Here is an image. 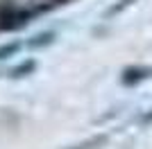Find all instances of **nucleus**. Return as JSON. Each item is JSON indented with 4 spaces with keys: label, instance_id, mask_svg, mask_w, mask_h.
<instances>
[{
    "label": "nucleus",
    "instance_id": "f257e3e1",
    "mask_svg": "<svg viewBox=\"0 0 152 149\" xmlns=\"http://www.w3.org/2000/svg\"><path fill=\"white\" fill-rule=\"evenodd\" d=\"M152 70L150 68H129V70H125V74H123V84H127V86H132V84H136V81H141V79H145L148 74H150Z\"/></svg>",
    "mask_w": 152,
    "mask_h": 149
},
{
    "label": "nucleus",
    "instance_id": "f03ea898",
    "mask_svg": "<svg viewBox=\"0 0 152 149\" xmlns=\"http://www.w3.org/2000/svg\"><path fill=\"white\" fill-rule=\"evenodd\" d=\"M107 142V136H98V138H91V140H86V142L82 145H75L73 149H95V147H100V145Z\"/></svg>",
    "mask_w": 152,
    "mask_h": 149
},
{
    "label": "nucleus",
    "instance_id": "7ed1b4c3",
    "mask_svg": "<svg viewBox=\"0 0 152 149\" xmlns=\"http://www.w3.org/2000/svg\"><path fill=\"white\" fill-rule=\"evenodd\" d=\"M52 38H55V34L52 32H45V34H39L37 36V41H30V48H39V45H50L52 43Z\"/></svg>",
    "mask_w": 152,
    "mask_h": 149
},
{
    "label": "nucleus",
    "instance_id": "20e7f679",
    "mask_svg": "<svg viewBox=\"0 0 152 149\" xmlns=\"http://www.w3.org/2000/svg\"><path fill=\"white\" fill-rule=\"evenodd\" d=\"M34 70V61H27V63H20L18 68L12 70V77H23V74H30Z\"/></svg>",
    "mask_w": 152,
    "mask_h": 149
},
{
    "label": "nucleus",
    "instance_id": "39448f33",
    "mask_svg": "<svg viewBox=\"0 0 152 149\" xmlns=\"http://www.w3.org/2000/svg\"><path fill=\"white\" fill-rule=\"evenodd\" d=\"M20 45L18 43H9V45H0V59H5V56H12L14 52H18Z\"/></svg>",
    "mask_w": 152,
    "mask_h": 149
},
{
    "label": "nucleus",
    "instance_id": "423d86ee",
    "mask_svg": "<svg viewBox=\"0 0 152 149\" xmlns=\"http://www.w3.org/2000/svg\"><path fill=\"white\" fill-rule=\"evenodd\" d=\"M145 122H152V113H148V115H145Z\"/></svg>",
    "mask_w": 152,
    "mask_h": 149
}]
</instances>
